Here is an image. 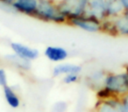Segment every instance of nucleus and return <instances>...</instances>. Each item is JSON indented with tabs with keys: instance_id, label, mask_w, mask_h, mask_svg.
<instances>
[{
	"instance_id": "1",
	"label": "nucleus",
	"mask_w": 128,
	"mask_h": 112,
	"mask_svg": "<svg viewBox=\"0 0 128 112\" xmlns=\"http://www.w3.org/2000/svg\"><path fill=\"white\" fill-rule=\"evenodd\" d=\"M34 18L46 23L67 25L68 19L60 11L56 0H39Z\"/></svg>"
},
{
	"instance_id": "2",
	"label": "nucleus",
	"mask_w": 128,
	"mask_h": 112,
	"mask_svg": "<svg viewBox=\"0 0 128 112\" xmlns=\"http://www.w3.org/2000/svg\"><path fill=\"white\" fill-rule=\"evenodd\" d=\"M104 88L108 89L115 97L121 98L128 95V70L122 72H107Z\"/></svg>"
},
{
	"instance_id": "3",
	"label": "nucleus",
	"mask_w": 128,
	"mask_h": 112,
	"mask_svg": "<svg viewBox=\"0 0 128 112\" xmlns=\"http://www.w3.org/2000/svg\"><path fill=\"white\" fill-rule=\"evenodd\" d=\"M60 11L70 19L85 14L88 0H56Z\"/></svg>"
},
{
	"instance_id": "4",
	"label": "nucleus",
	"mask_w": 128,
	"mask_h": 112,
	"mask_svg": "<svg viewBox=\"0 0 128 112\" xmlns=\"http://www.w3.org/2000/svg\"><path fill=\"white\" fill-rule=\"evenodd\" d=\"M67 25L89 33H98L101 32L102 21L87 15H82L68 19Z\"/></svg>"
},
{
	"instance_id": "5",
	"label": "nucleus",
	"mask_w": 128,
	"mask_h": 112,
	"mask_svg": "<svg viewBox=\"0 0 128 112\" xmlns=\"http://www.w3.org/2000/svg\"><path fill=\"white\" fill-rule=\"evenodd\" d=\"M10 48L12 52L18 55V57L32 62L34 61H36L40 57V51L37 48L32 47L30 46H27L26 44L20 42L12 41L10 44Z\"/></svg>"
},
{
	"instance_id": "6",
	"label": "nucleus",
	"mask_w": 128,
	"mask_h": 112,
	"mask_svg": "<svg viewBox=\"0 0 128 112\" xmlns=\"http://www.w3.org/2000/svg\"><path fill=\"white\" fill-rule=\"evenodd\" d=\"M39 5V0H17L11 6V10L14 12L34 18Z\"/></svg>"
},
{
	"instance_id": "7",
	"label": "nucleus",
	"mask_w": 128,
	"mask_h": 112,
	"mask_svg": "<svg viewBox=\"0 0 128 112\" xmlns=\"http://www.w3.org/2000/svg\"><path fill=\"white\" fill-rule=\"evenodd\" d=\"M103 21L106 19V0H88L85 14Z\"/></svg>"
},
{
	"instance_id": "8",
	"label": "nucleus",
	"mask_w": 128,
	"mask_h": 112,
	"mask_svg": "<svg viewBox=\"0 0 128 112\" xmlns=\"http://www.w3.org/2000/svg\"><path fill=\"white\" fill-rule=\"evenodd\" d=\"M94 112H124L121 98L115 97L96 103Z\"/></svg>"
},
{
	"instance_id": "9",
	"label": "nucleus",
	"mask_w": 128,
	"mask_h": 112,
	"mask_svg": "<svg viewBox=\"0 0 128 112\" xmlns=\"http://www.w3.org/2000/svg\"><path fill=\"white\" fill-rule=\"evenodd\" d=\"M44 56L49 61L54 63H62L66 61L70 56L68 51L63 46H48L44 49Z\"/></svg>"
},
{
	"instance_id": "10",
	"label": "nucleus",
	"mask_w": 128,
	"mask_h": 112,
	"mask_svg": "<svg viewBox=\"0 0 128 112\" xmlns=\"http://www.w3.org/2000/svg\"><path fill=\"white\" fill-rule=\"evenodd\" d=\"M82 72V67L81 65L64 61L62 63H57L56 65L54 66L53 69H52V76L56 78V77L70 75V74L81 75Z\"/></svg>"
},
{
	"instance_id": "11",
	"label": "nucleus",
	"mask_w": 128,
	"mask_h": 112,
	"mask_svg": "<svg viewBox=\"0 0 128 112\" xmlns=\"http://www.w3.org/2000/svg\"><path fill=\"white\" fill-rule=\"evenodd\" d=\"M4 61L14 69L20 72H29L32 68V62L18 57L15 53H7L4 56Z\"/></svg>"
},
{
	"instance_id": "12",
	"label": "nucleus",
	"mask_w": 128,
	"mask_h": 112,
	"mask_svg": "<svg viewBox=\"0 0 128 112\" xmlns=\"http://www.w3.org/2000/svg\"><path fill=\"white\" fill-rule=\"evenodd\" d=\"M107 72L108 71L104 69H98L90 72L85 78L87 85L95 91L103 88Z\"/></svg>"
},
{
	"instance_id": "13",
	"label": "nucleus",
	"mask_w": 128,
	"mask_h": 112,
	"mask_svg": "<svg viewBox=\"0 0 128 112\" xmlns=\"http://www.w3.org/2000/svg\"><path fill=\"white\" fill-rule=\"evenodd\" d=\"M4 100L6 103L12 109H18L20 106V98L12 87L6 85L3 88Z\"/></svg>"
},
{
	"instance_id": "14",
	"label": "nucleus",
	"mask_w": 128,
	"mask_h": 112,
	"mask_svg": "<svg viewBox=\"0 0 128 112\" xmlns=\"http://www.w3.org/2000/svg\"><path fill=\"white\" fill-rule=\"evenodd\" d=\"M118 35L121 37H128V10L124 11V12L118 18H113Z\"/></svg>"
},
{
	"instance_id": "15",
	"label": "nucleus",
	"mask_w": 128,
	"mask_h": 112,
	"mask_svg": "<svg viewBox=\"0 0 128 112\" xmlns=\"http://www.w3.org/2000/svg\"><path fill=\"white\" fill-rule=\"evenodd\" d=\"M124 9L118 0H106L107 18H116L124 12Z\"/></svg>"
},
{
	"instance_id": "16",
	"label": "nucleus",
	"mask_w": 128,
	"mask_h": 112,
	"mask_svg": "<svg viewBox=\"0 0 128 112\" xmlns=\"http://www.w3.org/2000/svg\"><path fill=\"white\" fill-rule=\"evenodd\" d=\"M101 32L112 37H118L113 18H106L102 21Z\"/></svg>"
},
{
	"instance_id": "17",
	"label": "nucleus",
	"mask_w": 128,
	"mask_h": 112,
	"mask_svg": "<svg viewBox=\"0 0 128 112\" xmlns=\"http://www.w3.org/2000/svg\"><path fill=\"white\" fill-rule=\"evenodd\" d=\"M96 99L99 100V101L110 99V98H115V96H114L108 89H106L104 87L96 91Z\"/></svg>"
},
{
	"instance_id": "18",
	"label": "nucleus",
	"mask_w": 128,
	"mask_h": 112,
	"mask_svg": "<svg viewBox=\"0 0 128 112\" xmlns=\"http://www.w3.org/2000/svg\"><path fill=\"white\" fill-rule=\"evenodd\" d=\"M81 75H76V74H70V75H67L62 76V82L66 85H71V84H75L80 81Z\"/></svg>"
},
{
	"instance_id": "19",
	"label": "nucleus",
	"mask_w": 128,
	"mask_h": 112,
	"mask_svg": "<svg viewBox=\"0 0 128 112\" xmlns=\"http://www.w3.org/2000/svg\"><path fill=\"white\" fill-rule=\"evenodd\" d=\"M67 109H68V104L66 102L59 101L53 105L52 112H66Z\"/></svg>"
},
{
	"instance_id": "20",
	"label": "nucleus",
	"mask_w": 128,
	"mask_h": 112,
	"mask_svg": "<svg viewBox=\"0 0 128 112\" xmlns=\"http://www.w3.org/2000/svg\"><path fill=\"white\" fill-rule=\"evenodd\" d=\"M8 85V75L6 69L0 67V87L4 88Z\"/></svg>"
},
{
	"instance_id": "21",
	"label": "nucleus",
	"mask_w": 128,
	"mask_h": 112,
	"mask_svg": "<svg viewBox=\"0 0 128 112\" xmlns=\"http://www.w3.org/2000/svg\"><path fill=\"white\" fill-rule=\"evenodd\" d=\"M17 0H3L1 4H2L3 6H4V7H7L8 9L11 10V6Z\"/></svg>"
},
{
	"instance_id": "22",
	"label": "nucleus",
	"mask_w": 128,
	"mask_h": 112,
	"mask_svg": "<svg viewBox=\"0 0 128 112\" xmlns=\"http://www.w3.org/2000/svg\"><path fill=\"white\" fill-rule=\"evenodd\" d=\"M121 101H122L123 106H124V112H128V95L121 97Z\"/></svg>"
},
{
	"instance_id": "23",
	"label": "nucleus",
	"mask_w": 128,
	"mask_h": 112,
	"mask_svg": "<svg viewBox=\"0 0 128 112\" xmlns=\"http://www.w3.org/2000/svg\"><path fill=\"white\" fill-rule=\"evenodd\" d=\"M120 4H122V6L124 7V11L126 10H128V0H118Z\"/></svg>"
},
{
	"instance_id": "24",
	"label": "nucleus",
	"mask_w": 128,
	"mask_h": 112,
	"mask_svg": "<svg viewBox=\"0 0 128 112\" xmlns=\"http://www.w3.org/2000/svg\"><path fill=\"white\" fill-rule=\"evenodd\" d=\"M2 1H3V0H0V4H1V3H2Z\"/></svg>"
}]
</instances>
